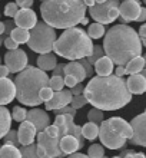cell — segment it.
I'll list each match as a JSON object with an SVG mask.
<instances>
[{"label": "cell", "instance_id": "cell-48", "mask_svg": "<svg viewBox=\"0 0 146 158\" xmlns=\"http://www.w3.org/2000/svg\"><path fill=\"white\" fill-rule=\"evenodd\" d=\"M3 43H4V46H6L9 50H16V49H19V45H17V43L13 40L12 38H7L6 40L3 42Z\"/></svg>", "mask_w": 146, "mask_h": 158}, {"label": "cell", "instance_id": "cell-50", "mask_svg": "<svg viewBox=\"0 0 146 158\" xmlns=\"http://www.w3.org/2000/svg\"><path fill=\"white\" fill-rule=\"evenodd\" d=\"M138 35H139V38H140V40H146V23L139 27V33Z\"/></svg>", "mask_w": 146, "mask_h": 158}, {"label": "cell", "instance_id": "cell-4", "mask_svg": "<svg viewBox=\"0 0 146 158\" xmlns=\"http://www.w3.org/2000/svg\"><path fill=\"white\" fill-rule=\"evenodd\" d=\"M95 45L92 39L88 36V32H85L80 27H72L63 32L53 45L54 53L69 59L70 62H76L80 59H86L93 53Z\"/></svg>", "mask_w": 146, "mask_h": 158}, {"label": "cell", "instance_id": "cell-61", "mask_svg": "<svg viewBox=\"0 0 146 158\" xmlns=\"http://www.w3.org/2000/svg\"><path fill=\"white\" fill-rule=\"evenodd\" d=\"M103 158H108V157H103Z\"/></svg>", "mask_w": 146, "mask_h": 158}, {"label": "cell", "instance_id": "cell-37", "mask_svg": "<svg viewBox=\"0 0 146 158\" xmlns=\"http://www.w3.org/2000/svg\"><path fill=\"white\" fill-rule=\"evenodd\" d=\"M13 29H14V22H12L10 19L4 22V33H3V36H0V43L4 42L7 38H10V33H12Z\"/></svg>", "mask_w": 146, "mask_h": 158}, {"label": "cell", "instance_id": "cell-53", "mask_svg": "<svg viewBox=\"0 0 146 158\" xmlns=\"http://www.w3.org/2000/svg\"><path fill=\"white\" fill-rule=\"evenodd\" d=\"M69 158H89V157L88 155H85V154H79V152H76V154L69 155Z\"/></svg>", "mask_w": 146, "mask_h": 158}, {"label": "cell", "instance_id": "cell-35", "mask_svg": "<svg viewBox=\"0 0 146 158\" xmlns=\"http://www.w3.org/2000/svg\"><path fill=\"white\" fill-rule=\"evenodd\" d=\"M22 158H39L37 155V150H36V145L32 144V145L27 147H22Z\"/></svg>", "mask_w": 146, "mask_h": 158}, {"label": "cell", "instance_id": "cell-6", "mask_svg": "<svg viewBox=\"0 0 146 158\" xmlns=\"http://www.w3.org/2000/svg\"><path fill=\"white\" fill-rule=\"evenodd\" d=\"M133 135L130 122L123 118L113 117L105 119L99 127V139L109 150H119Z\"/></svg>", "mask_w": 146, "mask_h": 158}, {"label": "cell", "instance_id": "cell-43", "mask_svg": "<svg viewBox=\"0 0 146 158\" xmlns=\"http://www.w3.org/2000/svg\"><path fill=\"white\" fill-rule=\"evenodd\" d=\"M45 132H46L49 137H52V138H59V129H57L56 125H49ZM59 139H60V138H59Z\"/></svg>", "mask_w": 146, "mask_h": 158}, {"label": "cell", "instance_id": "cell-8", "mask_svg": "<svg viewBox=\"0 0 146 158\" xmlns=\"http://www.w3.org/2000/svg\"><path fill=\"white\" fill-rule=\"evenodd\" d=\"M119 6H120V3L116 0L96 2L93 7L89 9V15L92 16L93 20H96V23L105 26L115 22L119 17Z\"/></svg>", "mask_w": 146, "mask_h": 158}, {"label": "cell", "instance_id": "cell-5", "mask_svg": "<svg viewBox=\"0 0 146 158\" xmlns=\"http://www.w3.org/2000/svg\"><path fill=\"white\" fill-rule=\"evenodd\" d=\"M49 76L46 72L40 71L39 68L27 66L14 79L17 101L27 106H37L42 104L40 91L43 88L49 86Z\"/></svg>", "mask_w": 146, "mask_h": 158}, {"label": "cell", "instance_id": "cell-18", "mask_svg": "<svg viewBox=\"0 0 146 158\" xmlns=\"http://www.w3.org/2000/svg\"><path fill=\"white\" fill-rule=\"evenodd\" d=\"M126 86L129 89L132 95H142L146 92V79L140 73L138 75H130L129 79L126 81Z\"/></svg>", "mask_w": 146, "mask_h": 158}, {"label": "cell", "instance_id": "cell-63", "mask_svg": "<svg viewBox=\"0 0 146 158\" xmlns=\"http://www.w3.org/2000/svg\"><path fill=\"white\" fill-rule=\"evenodd\" d=\"M145 3H146V2H145Z\"/></svg>", "mask_w": 146, "mask_h": 158}, {"label": "cell", "instance_id": "cell-55", "mask_svg": "<svg viewBox=\"0 0 146 158\" xmlns=\"http://www.w3.org/2000/svg\"><path fill=\"white\" fill-rule=\"evenodd\" d=\"M4 33V22H0V36H3Z\"/></svg>", "mask_w": 146, "mask_h": 158}, {"label": "cell", "instance_id": "cell-24", "mask_svg": "<svg viewBox=\"0 0 146 158\" xmlns=\"http://www.w3.org/2000/svg\"><path fill=\"white\" fill-rule=\"evenodd\" d=\"M143 68H145V60H143L142 56H138V58L132 59L128 65L125 66V71L126 73H129V75H138L140 72L143 71Z\"/></svg>", "mask_w": 146, "mask_h": 158}, {"label": "cell", "instance_id": "cell-40", "mask_svg": "<svg viewBox=\"0 0 146 158\" xmlns=\"http://www.w3.org/2000/svg\"><path fill=\"white\" fill-rule=\"evenodd\" d=\"M120 158H146L143 152H133L132 150H123L119 155Z\"/></svg>", "mask_w": 146, "mask_h": 158}, {"label": "cell", "instance_id": "cell-46", "mask_svg": "<svg viewBox=\"0 0 146 158\" xmlns=\"http://www.w3.org/2000/svg\"><path fill=\"white\" fill-rule=\"evenodd\" d=\"M65 65H66V63H57V65H56V68H54L53 71H52L53 76H62V78H65V75H63V71H65Z\"/></svg>", "mask_w": 146, "mask_h": 158}, {"label": "cell", "instance_id": "cell-1", "mask_svg": "<svg viewBox=\"0 0 146 158\" xmlns=\"http://www.w3.org/2000/svg\"><path fill=\"white\" fill-rule=\"evenodd\" d=\"M83 95L93 108L100 111H116L132 101L126 81L115 75L92 78L85 86Z\"/></svg>", "mask_w": 146, "mask_h": 158}, {"label": "cell", "instance_id": "cell-28", "mask_svg": "<svg viewBox=\"0 0 146 158\" xmlns=\"http://www.w3.org/2000/svg\"><path fill=\"white\" fill-rule=\"evenodd\" d=\"M105 35V26L100 23H92L88 27V36L90 39H100Z\"/></svg>", "mask_w": 146, "mask_h": 158}, {"label": "cell", "instance_id": "cell-54", "mask_svg": "<svg viewBox=\"0 0 146 158\" xmlns=\"http://www.w3.org/2000/svg\"><path fill=\"white\" fill-rule=\"evenodd\" d=\"M95 4H96V2H95V0H86V2H85V6H86V7H93V6H95Z\"/></svg>", "mask_w": 146, "mask_h": 158}, {"label": "cell", "instance_id": "cell-9", "mask_svg": "<svg viewBox=\"0 0 146 158\" xmlns=\"http://www.w3.org/2000/svg\"><path fill=\"white\" fill-rule=\"evenodd\" d=\"M36 139H37L36 150L39 158H62L65 155L60 150L59 138H52L46 132H39Z\"/></svg>", "mask_w": 146, "mask_h": 158}, {"label": "cell", "instance_id": "cell-34", "mask_svg": "<svg viewBox=\"0 0 146 158\" xmlns=\"http://www.w3.org/2000/svg\"><path fill=\"white\" fill-rule=\"evenodd\" d=\"M3 142L6 144V145H13V147L19 145V138H17V131L16 129H10V131L3 137Z\"/></svg>", "mask_w": 146, "mask_h": 158}, {"label": "cell", "instance_id": "cell-19", "mask_svg": "<svg viewBox=\"0 0 146 158\" xmlns=\"http://www.w3.org/2000/svg\"><path fill=\"white\" fill-rule=\"evenodd\" d=\"M63 75L65 76H73V78L77 79V82L82 83L86 79V72H85V68L80 65L79 60L76 62H69L65 65V71H63Z\"/></svg>", "mask_w": 146, "mask_h": 158}, {"label": "cell", "instance_id": "cell-47", "mask_svg": "<svg viewBox=\"0 0 146 158\" xmlns=\"http://www.w3.org/2000/svg\"><path fill=\"white\" fill-rule=\"evenodd\" d=\"M16 4L19 9H32L33 2H32V0H17Z\"/></svg>", "mask_w": 146, "mask_h": 158}, {"label": "cell", "instance_id": "cell-20", "mask_svg": "<svg viewBox=\"0 0 146 158\" xmlns=\"http://www.w3.org/2000/svg\"><path fill=\"white\" fill-rule=\"evenodd\" d=\"M60 150H62L63 154H66V155L76 154V151L80 150V144L75 137L66 135V137H63L60 139Z\"/></svg>", "mask_w": 146, "mask_h": 158}, {"label": "cell", "instance_id": "cell-21", "mask_svg": "<svg viewBox=\"0 0 146 158\" xmlns=\"http://www.w3.org/2000/svg\"><path fill=\"white\" fill-rule=\"evenodd\" d=\"M95 72L97 73V76H110L113 72V62L108 56H103V58H100L96 63H95V66H93Z\"/></svg>", "mask_w": 146, "mask_h": 158}, {"label": "cell", "instance_id": "cell-45", "mask_svg": "<svg viewBox=\"0 0 146 158\" xmlns=\"http://www.w3.org/2000/svg\"><path fill=\"white\" fill-rule=\"evenodd\" d=\"M83 92H85V86L82 85V83H77L75 88H72L70 89V94L73 96H80V95H83Z\"/></svg>", "mask_w": 146, "mask_h": 158}, {"label": "cell", "instance_id": "cell-29", "mask_svg": "<svg viewBox=\"0 0 146 158\" xmlns=\"http://www.w3.org/2000/svg\"><path fill=\"white\" fill-rule=\"evenodd\" d=\"M88 119H89V122H93V124H96V125H99V127H100V124L105 121L103 111L96 109V108H92L88 112Z\"/></svg>", "mask_w": 146, "mask_h": 158}, {"label": "cell", "instance_id": "cell-57", "mask_svg": "<svg viewBox=\"0 0 146 158\" xmlns=\"http://www.w3.org/2000/svg\"><path fill=\"white\" fill-rule=\"evenodd\" d=\"M82 23H83V25H88V23H89V20H88V19H86V17H85L83 20H82Z\"/></svg>", "mask_w": 146, "mask_h": 158}, {"label": "cell", "instance_id": "cell-10", "mask_svg": "<svg viewBox=\"0 0 146 158\" xmlns=\"http://www.w3.org/2000/svg\"><path fill=\"white\" fill-rule=\"evenodd\" d=\"M27 53L23 49L7 50V53L4 55V62L10 73H20L22 71H25L27 68Z\"/></svg>", "mask_w": 146, "mask_h": 158}, {"label": "cell", "instance_id": "cell-44", "mask_svg": "<svg viewBox=\"0 0 146 158\" xmlns=\"http://www.w3.org/2000/svg\"><path fill=\"white\" fill-rule=\"evenodd\" d=\"M63 81H65V85H66L67 88H69V89H72V88H75L76 85H77V79L76 78H73V76H65V78H63Z\"/></svg>", "mask_w": 146, "mask_h": 158}, {"label": "cell", "instance_id": "cell-39", "mask_svg": "<svg viewBox=\"0 0 146 158\" xmlns=\"http://www.w3.org/2000/svg\"><path fill=\"white\" fill-rule=\"evenodd\" d=\"M53 95H54V92L50 89L49 86H46V88H43L42 91H40V94H39V96H40V99H42V102H49L52 98H53Z\"/></svg>", "mask_w": 146, "mask_h": 158}, {"label": "cell", "instance_id": "cell-17", "mask_svg": "<svg viewBox=\"0 0 146 158\" xmlns=\"http://www.w3.org/2000/svg\"><path fill=\"white\" fill-rule=\"evenodd\" d=\"M16 98L14 81L9 78H0V106L10 104Z\"/></svg>", "mask_w": 146, "mask_h": 158}, {"label": "cell", "instance_id": "cell-60", "mask_svg": "<svg viewBox=\"0 0 146 158\" xmlns=\"http://www.w3.org/2000/svg\"><path fill=\"white\" fill-rule=\"evenodd\" d=\"M112 158H120V157H119V155H116V157H112Z\"/></svg>", "mask_w": 146, "mask_h": 158}, {"label": "cell", "instance_id": "cell-12", "mask_svg": "<svg viewBox=\"0 0 146 158\" xmlns=\"http://www.w3.org/2000/svg\"><path fill=\"white\" fill-rule=\"evenodd\" d=\"M140 2L136 0H128V2H122L119 6V17L122 20V25H126L129 22L138 20L139 13H140Z\"/></svg>", "mask_w": 146, "mask_h": 158}, {"label": "cell", "instance_id": "cell-51", "mask_svg": "<svg viewBox=\"0 0 146 158\" xmlns=\"http://www.w3.org/2000/svg\"><path fill=\"white\" fill-rule=\"evenodd\" d=\"M125 73H126L125 66H117L116 69H115V76H117V78H122Z\"/></svg>", "mask_w": 146, "mask_h": 158}, {"label": "cell", "instance_id": "cell-62", "mask_svg": "<svg viewBox=\"0 0 146 158\" xmlns=\"http://www.w3.org/2000/svg\"><path fill=\"white\" fill-rule=\"evenodd\" d=\"M0 148H2V145H0Z\"/></svg>", "mask_w": 146, "mask_h": 158}, {"label": "cell", "instance_id": "cell-33", "mask_svg": "<svg viewBox=\"0 0 146 158\" xmlns=\"http://www.w3.org/2000/svg\"><path fill=\"white\" fill-rule=\"evenodd\" d=\"M12 118H13V121L22 124V122L26 121V118H27V111H26L23 106H14V108H13V112H12Z\"/></svg>", "mask_w": 146, "mask_h": 158}, {"label": "cell", "instance_id": "cell-38", "mask_svg": "<svg viewBox=\"0 0 146 158\" xmlns=\"http://www.w3.org/2000/svg\"><path fill=\"white\" fill-rule=\"evenodd\" d=\"M17 12H19V7H17L16 3H7L4 6V15L7 17H13V19H14Z\"/></svg>", "mask_w": 146, "mask_h": 158}, {"label": "cell", "instance_id": "cell-52", "mask_svg": "<svg viewBox=\"0 0 146 158\" xmlns=\"http://www.w3.org/2000/svg\"><path fill=\"white\" fill-rule=\"evenodd\" d=\"M145 20H146V9L142 7V9H140V13H139L138 22H145Z\"/></svg>", "mask_w": 146, "mask_h": 158}, {"label": "cell", "instance_id": "cell-36", "mask_svg": "<svg viewBox=\"0 0 146 158\" xmlns=\"http://www.w3.org/2000/svg\"><path fill=\"white\" fill-rule=\"evenodd\" d=\"M86 104H89V102H88V99L85 98V95L73 96V98H72V102H70V106H72L73 109H76V111H77V109L83 108Z\"/></svg>", "mask_w": 146, "mask_h": 158}, {"label": "cell", "instance_id": "cell-59", "mask_svg": "<svg viewBox=\"0 0 146 158\" xmlns=\"http://www.w3.org/2000/svg\"><path fill=\"white\" fill-rule=\"evenodd\" d=\"M140 42H142V45H143V46H145V48H146V40H140Z\"/></svg>", "mask_w": 146, "mask_h": 158}, {"label": "cell", "instance_id": "cell-25", "mask_svg": "<svg viewBox=\"0 0 146 158\" xmlns=\"http://www.w3.org/2000/svg\"><path fill=\"white\" fill-rule=\"evenodd\" d=\"M82 135H83L85 139L95 141V139L99 137V125L93 124V122H86V124L82 127Z\"/></svg>", "mask_w": 146, "mask_h": 158}, {"label": "cell", "instance_id": "cell-26", "mask_svg": "<svg viewBox=\"0 0 146 158\" xmlns=\"http://www.w3.org/2000/svg\"><path fill=\"white\" fill-rule=\"evenodd\" d=\"M10 38L16 42L17 45L27 43L29 38H30V32L26 29H22V27H14V29L12 30V33H10Z\"/></svg>", "mask_w": 146, "mask_h": 158}, {"label": "cell", "instance_id": "cell-22", "mask_svg": "<svg viewBox=\"0 0 146 158\" xmlns=\"http://www.w3.org/2000/svg\"><path fill=\"white\" fill-rule=\"evenodd\" d=\"M57 65V59H56V55L53 53H46V55H39L37 58V68L43 72H49L53 71Z\"/></svg>", "mask_w": 146, "mask_h": 158}, {"label": "cell", "instance_id": "cell-7", "mask_svg": "<svg viewBox=\"0 0 146 158\" xmlns=\"http://www.w3.org/2000/svg\"><path fill=\"white\" fill-rule=\"evenodd\" d=\"M56 42V32L45 22H37V25L30 30V38L27 45L33 52L40 55L50 53L53 50V45Z\"/></svg>", "mask_w": 146, "mask_h": 158}, {"label": "cell", "instance_id": "cell-30", "mask_svg": "<svg viewBox=\"0 0 146 158\" xmlns=\"http://www.w3.org/2000/svg\"><path fill=\"white\" fill-rule=\"evenodd\" d=\"M105 56V50H103V46H100V45H95V48H93V53L89 56L88 59V62L92 65V66H95V63L99 60L100 58H103Z\"/></svg>", "mask_w": 146, "mask_h": 158}, {"label": "cell", "instance_id": "cell-15", "mask_svg": "<svg viewBox=\"0 0 146 158\" xmlns=\"http://www.w3.org/2000/svg\"><path fill=\"white\" fill-rule=\"evenodd\" d=\"M34 137H37V129L32 122L29 121H23L19 125L17 129V138H19V144L22 147L32 145L34 142Z\"/></svg>", "mask_w": 146, "mask_h": 158}, {"label": "cell", "instance_id": "cell-3", "mask_svg": "<svg viewBox=\"0 0 146 158\" xmlns=\"http://www.w3.org/2000/svg\"><path fill=\"white\" fill-rule=\"evenodd\" d=\"M88 7L85 6V2L72 0V2H43L40 4V13H42L43 22L53 29H72L76 25L82 23L86 17Z\"/></svg>", "mask_w": 146, "mask_h": 158}, {"label": "cell", "instance_id": "cell-2", "mask_svg": "<svg viewBox=\"0 0 146 158\" xmlns=\"http://www.w3.org/2000/svg\"><path fill=\"white\" fill-rule=\"evenodd\" d=\"M105 56L117 66H126L132 59L142 53V42L138 32L128 25H115L106 32L103 39Z\"/></svg>", "mask_w": 146, "mask_h": 158}, {"label": "cell", "instance_id": "cell-31", "mask_svg": "<svg viewBox=\"0 0 146 158\" xmlns=\"http://www.w3.org/2000/svg\"><path fill=\"white\" fill-rule=\"evenodd\" d=\"M89 158H103L105 157V148L100 144H92L88 150Z\"/></svg>", "mask_w": 146, "mask_h": 158}, {"label": "cell", "instance_id": "cell-32", "mask_svg": "<svg viewBox=\"0 0 146 158\" xmlns=\"http://www.w3.org/2000/svg\"><path fill=\"white\" fill-rule=\"evenodd\" d=\"M63 86H65V81H63L62 76H52L49 79V88L53 92L63 91Z\"/></svg>", "mask_w": 146, "mask_h": 158}, {"label": "cell", "instance_id": "cell-27", "mask_svg": "<svg viewBox=\"0 0 146 158\" xmlns=\"http://www.w3.org/2000/svg\"><path fill=\"white\" fill-rule=\"evenodd\" d=\"M0 158H22V152L17 147L3 144L0 148Z\"/></svg>", "mask_w": 146, "mask_h": 158}, {"label": "cell", "instance_id": "cell-58", "mask_svg": "<svg viewBox=\"0 0 146 158\" xmlns=\"http://www.w3.org/2000/svg\"><path fill=\"white\" fill-rule=\"evenodd\" d=\"M142 58H143V60H145V68H146V53H145V55H143Z\"/></svg>", "mask_w": 146, "mask_h": 158}, {"label": "cell", "instance_id": "cell-16", "mask_svg": "<svg viewBox=\"0 0 146 158\" xmlns=\"http://www.w3.org/2000/svg\"><path fill=\"white\" fill-rule=\"evenodd\" d=\"M73 95L70 94V89H63L60 92H54L53 98L46 102V109L47 111H59V109L65 108L72 102Z\"/></svg>", "mask_w": 146, "mask_h": 158}, {"label": "cell", "instance_id": "cell-13", "mask_svg": "<svg viewBox=\"0 0 146 158\" xmlns=\"http://www.w3.org/2000/svg\"><path fill=\"white\" fill-rule=\"evenodd\" d=\"M14 25L16 27H22L30 32L37 25V16L32 9H19L17 15L14 16Z\"/></svg>", "mask_w": 146, "mask_h": 158}, {"label": "cell", "instance_id": "cell-41", "mask_svg": "<svg viewBox=\"0 0 146 158\" xmlns=\"http://www.w3.org/2000/svg\"><path fill=\"white\" fill-rule=\"evenodd\" d=\"M79 62H80V65L85 68V72H86V78H92V73L95 72V69H93V66L88 62V59H80Z\"/></svg>", "mask_w": 146, "mask_h": 158}, {"label": "cell", "instance_id": "cell-23", "mask_svg": "<svg viewBox=\"0 0 146 158\" xmlns=\"http://www.w3.org/2000/svg\"><path fill=\"white\" fill-rule=\"evenodd\" d=\"M12 125V114L6 106H0V139L10 131Z\"/></svg>", "mask_w": 146, "mask_h": 158}, {"label": "cell", "instance_id": "cell-56", "mask_svg": "<svg viewBox=\"0 0 146 158\" xmlns=\"http://www.w3.org/2000/svg\"><path fill=\"white\" fill-rule=\"evenodd\" d=\"M140 75H142V76H143V78H145V79H146V69H143V71H142V72H140Z\"/></svg>", "mask_w": 146, "mask_h": 158}, {"label": "cell", "instance_id": "cell-42", "mask_svg": "<svg viewBox=\"0 0 146 158\" xmlns=\"http://www.w3.org/2000/svg\"><path fill=\"white\" fill-rule=\"evenodd\" d=\"M56 115H72V117H75V115H76V109H73L70 105H67V106H65V108L56 111Z\"/></svg>", "mask_w": 146, "mask_h": 158}, {"label": "cell", "instance_id": "cell-14", "mask_svg": "<svg viewBox=\"0 0 146 158\" xmlns=\"http://www.w3.org/2000/svg\"><path fill=\"white\" fill-rule=\"evenodd\" d=\"M26 121L32 122V124L36 127L37 134L45 132L46 128L50 125V118H49V115H47V112L40 108H33V109H30V111H27V118H26Z\"/></svg>", "mask_w": 146, "mask_h": 158}, {"label": "cell", "instance_id": "cell-49", "mask_svg": "<svg viewBox=\"0 0 146 158\" xmlns=\"http://www.w3.org/2000/svg\"><path fill=\"white\" fill-rule=\"evenodd\" d=\"M9 73H10V71L7 69V66L6 65H0V78H7Z\"/></svg>", "mask_w": 146, "mask_h": 158}, {"label": "cell", "instance_id": "cell-11", "mask_svg": "<svg viewBox=\"0 0 146 158\" xmlns=\"http://www.w3.org/2000/svg\"><path fill=\"white\" fill-rule=\"evenodd\" d=\"M130 127H132L133 135L129 141L133 145L146 147V111L130 121Z\"/></svg>", "mask_w": 146, "mask_h": 158}]
</instances>
